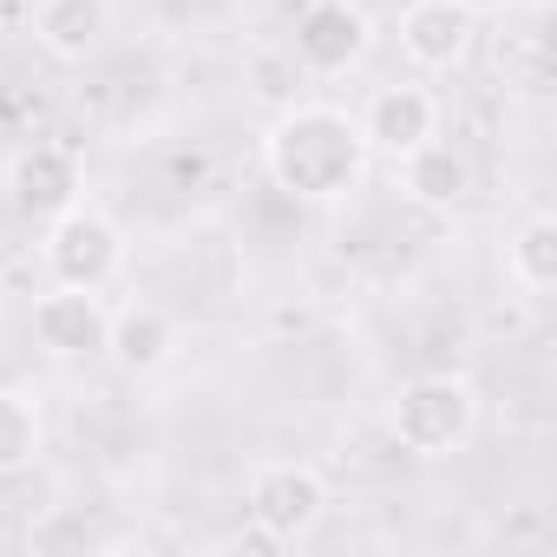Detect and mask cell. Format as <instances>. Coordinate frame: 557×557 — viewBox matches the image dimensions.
<instances>
[{"instance_id":"2e32d148","label":"cell","mask_w":557,"mask_h":557,"mask_svg":"<svg viewBox=\"0 0 557 557\" xmlns=\"http://www.w3.org/2000/svg\"><path fill=\"white\" fill-rule=\"evenodd\" d=\"M459 8H466V14H505L511 0H459Z\"/></svg>"},{"instance_id":"5bb4252c","label":"cell","mask_w":557,"mask_h":557,"mask_svg":"<svg viewBox=\"0 0 557 557\" xmlns=\"http://www.w3.org/2000/svg\"><path fill=\"white\" fill-rule=\"evenodd\" d=\"M47 446V426H40V407L14 387H0V479H14L40 459Z\"/></svg>"},{"instance_id":"3957f363","label":"cell","mask_w":557,"mask_h":557,"mask_svg":"<svg viewBox=\"0 0 557 557\" xmlns=\"http://www.w3.org/2000/svg\"><path fill=\"white\" fill-rule=\"evenodd\" d=\"M40 262H47V283L60 289H106L112 275L125 269V230L99 210V203H73L47 223V243H40Z\"/></svg>"},{"instance_id":"ba28073f","label":"cell","mask_w":557,"mask_h":557,"mask_svg":"<svg viewBox=\"0 0 557 557\" xmlns=\"http://www.w3.org/2000/svg\"><path fill=\"white\" fill-rule=\"evenodd\" d=\"M472 27H479V14H466L459 0H407V14H400V53L420 73H453L472 53Z\"/></svg>"},{"instance_id":"6da1fadb","label":"cell","mask_w":557,"mask_h":557,"mask_svg":"<svg viewBox=\"0 0 557 557\" xmlns=\"http://www.w3.org/2000/svg\"><path fill=\"white\" fill-rule=\"evenodd\" d=\"M368 138L361 119H348L342 106H289L262 132V171L275 190H289L302 203H335L348 190H361L368 177Z\"/></svg>"},{"instance_id":"277c9868","label":"cell","mask_w":557,"mask_h":557,"mask_svg":"<svg viewBox=\"0 0 557 557\" xmlns=\"http://www.w3.org/2000/svg\"><path fill=\"white\" fill-rule=\"evenodd\" d=\"M329 511V479L302 459H269L249 479V524L269 544H302Z\"/></svg>"},{"instance_id":"9a60e30c","label":"cell","mask_w":557,"mask_h":557,"mask_svg":"<svg viewBox=\"0 0 557 557\" xmlns=\"http://www.w3.org/2000/svg\"><path fill=\"white\" fill-rule=\"evenodd\" d=\"M27 544H34V550H53V544H86V524H79L73 511H60L53 524H40V531H27Z\"/></svg>"},{"instance_id":"4fadbf2b","label":"cell","mask_w":557,"mask_h":557,"mask_svg":"<svg viewBox=\"0 0 557 557\" xmlns=\"http://www.w3.org/2000/svg\"><path fill=\"white\" fill-rule=\"evenodd\" d=\"M505 275L524 296H550L557 289V223L550 216H524L518 236L505 243Z\"/></svg>"},{"instance_id":"7a4b0ae2","label":"cell","mask_w":557,"mask_h":557,"mask_svg":"<svg viewBox=\"0 0 557 557\" xmlns=\"http://www.w3.org/2000/svg\"><path fill=\"white\" fill-rule=\"evenodd\" d=\"M387 426H394V440H400L407 453H420V459L459 453V446L472 440V426H479V394H472V381H459V374H420V381H407V387L394 394Z\"/></svg>"},{"instance_id":"30bf717a","label":"cell","mask_w":557,"mask_h":557,"mask_svg":"<svg viewBox=\"0 0 557 557\" xmlns=\"http://www.w3.org/2000/svg\"><path fill=\"white\" fill-rule=\"evenodd\" d=\"M106 34H112V8H106V0H40V8H34V47L47 60L79 66V60H92L106 47Z\"/></svg>"},{"instance_id":"8fae6325","label":"cell","mask_w":557,"mask_h":557,"mask_svg":"<svg viewBox=\"0 0 557 557\" xmlns=\"http://www.w3.org/2000/svg\"><path fill=\"white\" fill-rule=\"evenodd\" d=\"M106 355H112L119 374H158V368L177 355V322H171L164 309H151V302H132V309L112 315Z\"/></svg>"},{"instance_id":"5b68a950","label":"cell","mask_w":557,"mask_h":557,"mask_svg":"<svg viewBox=\"0 0 557 557\" xmlns=\"http://www.w3.org/2000/svg\"><path fill=\"white\" fill-rule=\"evenodd\" d=\"M374 47V21L361 0H302L296 14V60L315 73V79H335V73H355Z\"/></svg>"},{"instance_id":"9c48e42d","label":"cell","mask_w":557,"mask_h":557,"mask_svg":"<svg viewBox=\"0 0 557 557\" xmlns=\"http://www.w3.org/2000/svg\"><path fill=\"white\" fill-rule=\"evenodd\" d=\"M440 132V99L426 92V86H381L374 99H368V112H361V138H368V151H381V158H407L413 145H426Z\"/></svg>"},{"instance_id":"52a82bcc","label":"cell","mask_w":557,"mask_h":557,"mask_svg":"<svg viewBox=\"0 0 557 557\" xmlns=\"http://www.w3.org/2000/svg\"><path fill=\"white\" fill-rule=\"evenodd\" d=\"M106 329H112V315H106L99 289H60V283H53V289L34 302V342H40L53 361L106 355Z\"/></svg>"},{"instance_id":"7c38bea8","label":"cell","mask_w":557,"mask_h":557,"mask_svg":"<svg viewBox=\"0 0 557 557\" xmlns=\"http://www.w3.org/2000/svg\"><path fill=\"white\" fill-rule=\"evenodd\" d=\"M400 177H407V197H413V203L453 210V203H466V190H472V158L433 132L426 145H413V151L400 158Z\"/></svg>"},{"instance_id":"8992f818","label":"cell","mask_w":557,"mask_h":557,"mask_svg":"<svg viewBox=\"0 0 557 557\" xmlns=\"http://www.w3.org/2000/svg\"><path fill=\"white\" fill-rule=\"evenodd\" d=\"M8 190H14V210L21 216H40L53 223L60 210H73L86 197V171L66 145H27L14 164H8Z\"/></svg>"}]
</instances>
